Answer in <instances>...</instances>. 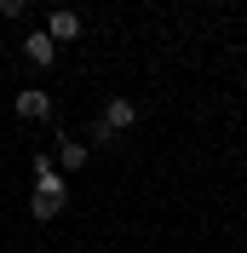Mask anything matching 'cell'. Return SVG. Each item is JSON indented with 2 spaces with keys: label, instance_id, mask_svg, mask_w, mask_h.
<instances>
[{
  "label": "cell",
  "instance_id": "1",
  "mask_svg": "<svg viewBox=\"0 0 247 253\" xmlns=\"http://www.w3.org/2000/svg\"><path fill=\"white\" fill-rule=\"evenodd\" d=\"M63 173H46V178H35V202H29V213L35 219H58L63 213Z\"/></svg>",
  "mask_w": 247,
  "mask_h": 253
},
{
  "label": "cell",
  "instance_id": "2",
  "mask_svg": "<svg viewBox=\"0 0 247 253\" xmlns=\"http://www.w3.org/2000/svg\"><path fill=\"white\" fill-rule=\"evenodd\" d=\"M23 58H29L35 69H52V63H58V46H52V35H46V29L23 35Z\"/></svg>",
  "mask_w": 247,
  "mask_h": 253
},
{
  "label": "cell",
  "instance_id": "3",
  "mask_svg": "<svg viewBox=\"0 0 247 253\" xmlns=\"http://www.w3.org/2000/svg\"><path fill=\"white\" fill-rule=\"evenodd\" d=\"M98 121H104L109 132H126V126L138 121V104H132V98H109V104H104V115H98Z\"/></svg>",
  "mask_w": 247,
  "mask_h": 253
},
{
  "label": "cell",
  "instance_id": "4",
  "mask_svg": "<svg viewBox=\"0 0 247 253\" xmlns=\"http://www.w3.org/2000/svg\"><path fill=\"white\" fill-rule=\"evenodd\" d=\"M17 115H23V121H46V115H52V98L41 92V86H23V92H17Z\"/></svg>",
  "mask_w": 247,
  "mask_h": 253
},
{
  "label": "cell",
  "instance_id": "5",
  "mask_svg": "<svg viewBox=\"0 0 247 253\" xmlns=\"http://www.w3.org/2000/svg\"><path fill=\"white\" fill-rule=\"evenodd\" d=\"M46 35H52V46H63V41H81V17L58 6V12L46 17Z\"/></svg>",
  "mask_w": 247,
  "mask_h": 253
},
{
  "label": "cell",
  "instance_id": "6",
  "mask_svg": "<svg viewBox=\"0 0 247 253\" xmlns=\"http://www.w3.org/2000/svg\"><path fill=\"white\" fill-rule=\"evenodd\" d=\"M52 161H58L63 173H81V167L92 161V150H86V144H81V138H63V144H58V156H52Z\"/></svg>",
  "mask_w": 247,
  "mask_h": 253
},
{
  "label": "cell",
  "instance_id": "7",
  "mask_svg": "<svg viewBox=\"0 0 247 253\" xmlns=\"http://www.w3.org/2000/svg\"><path fill=\"white\" fill-rule=\"evenodd\" d=\"M0 12H6V17H23V12H29V0H0Z\"/></svg>",
  "mask_w": 247,
  "mask_h": 253
}]
</instances>
